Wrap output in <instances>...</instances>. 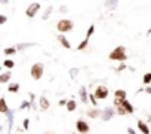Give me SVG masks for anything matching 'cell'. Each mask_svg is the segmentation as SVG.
<instances>
[{
	"mask_svg": "<svg viewBox=\"0 0 151 134\" xmlns=\"http://www.w3.org/2000/svg\"><path fill=\"white\" fill-rule=\"evenodd\" d=\"M11 78H12V72L11 70L2 73V75H0V84H8L11 81Z\"/></svg>",
	"mask_w": 151,
	"mask_h": 134,
	"instance_id": "5bb4252c",
	"label": "cell"
},
{
	"mask_svg": "<svg viewBox=\"0 0 151 134\" xmlns=\"http://www.w3.org/2000/svg\"><path fill=\"white\" fill-rule=\"evenodd\" d=\"M86 115H88L89 118H92V119H95V118H101L102 110H101V109H98V107H92V109L86 110Z\"/></svg>",
	"mask_w": 151,
	"mask_h": 134,
	"instance_id": "8fae6325",
	"label": "cell"
},
{
	"mask_svg": "<svg viewBox=\"0 0 151 134\" xmlns=\"http://www.w3.org/2000/svg\"><path fill=\"white\" fill-rule=\"evenodd\" d=\"M43 72H45V66H43V63H36V64L31 66V69H30V75H31V78H33L34 81L42 79Z\"/></svg>",
	"mask_w": 151,
	"mask_h": 134,
	"instance_id": "3957f363",
	"label": "cell"
},
{
	"mask_svg": "<svg viewBox=\"0 0 151 134\" xmlns=\"http://www.w3.org/2000/svg\"><path fill=\"white\" fill-rule=\"evenodd\" d=\"M93 31H95V24H91L89 28H88V31H86V39H91L92 34H93Z\"/></svg>",
	"mask_w": 151,
	"mask_h": 134,
	"instance_id": "4316f807",
	"label": "cell"
},
{
	"mask_svg": "<svg viewBox=\"0 0 151 134\" xmlns=\"http://www.w3.org/2000/svg\"><path fill=\"white\" fill-rule=\"evenodd\" d=\"M5 116L8 118V133L11 134L12 127H14V122H15V110H9Z\"/></svg>",
	"mask_w": 151,
	"mask_h": 134,
	"instance_id": "9c48e42d",
	"label": "cell"
},
{
	"mask_svg": "<svg viewBox=\"0 0 151 134\" xmlns=\"http://www.w3.org/2000/svg\"><path fill=\"white\" fill-rule=\"evenodd\" d=\"M79 97H80V101H82L83 104H88V103H89V94H88V90H86L85 87H82V88L79 90Z\"/></svg>",
	"mask_w": 151,
	"mask_h": 134,
	"instance_id": "30bf717a",
	"label": "cell"
},
{
	"mask_svg": "<svg viewBox=\"0 0 151 134\" xmlns=\"http://www.w3.org/2000/svg\"><path fill=\"white\" fill-rule=\"evenodd\" d=\"M34 100H36V95H34V92H30V103H31V109H33V110H36V109H37V106H36Z\"/></svg>",
	"mask_w": 151,
	"mask_h": 134,
	"instance_id": "f546056e",
	"label": "cell"
},
{
	"mask_svg": "<svg viewBox=\"0 0 151 134\" xmlns=\"http://www.w3.org/2000/svg\"><path fill=\"white\" fill-rule=\"evenodd\" d=\"M145 92H147V94H151V87H147V88H145Z\"/></svg>",
	"mask_w": 151,
	"mask_h": 134,
	"instance_id": "f35d334b",
	"label": "cell"
},
{
	"mask_svg": "<svg viewBox=\"0 0 151 134\" xmlns=\"http://www.w3.org/2000/svg\"><path fill=\"white\" fill-rule=\"evenodd\" d=\"M136 127H138V130H139L142 134H150V127H148V124H145L142 119H138Z\"/></svg>",
	"mask_w": 151,
	"mask_h": 134,
	"instance_id": "7c38bea8",
	"label": "cell"
},
{
	"mask_svg": "<svg viewBox=\"0 0 151 134\" xmlns=\"http://www.w3.org/2000/svg\"><path fill=\"white\" fill-rule=\"evenodd\" d=\"M116 113H117V115H120V116H124V115H127V113H126V110H124L122 106H116Z\"/></svg>",
	"mask_w": 151,
	"mask_h": 134,
	"instance_id": "4dcf8cb0",
	"label": "cell"
},
{
	"mask_svg": "<svg viewBox=\"0 0 151 134\" xmlns=\"http://www.w3.org/2000/svg\"><path fill=\"white\" fill-rule=\"evenodd\" d=\"M76 128H77V133H80V134H88L89 131H91V127H89V124L85 121V119H77V122H76Z\"/></svg>",
	"mask_w": 151,
	"mask_h": 134,
	"instance_id": "5b68a950",
	"label": "cell"
},
{
	"mask_svg": "<svg viewBox=\"0 0 151 134\" xmlns=\"http://www.w3.org/2000/svg\"><path fill=\"white\" fill-rule=\"evenodd\" d=\"M127 133H129V134H136V131H135L133 128H130V127H127Z\"/></svg>",
	"mask_w": 151,
	"mask_h": 134,
	"instance_id": "74e56055",
	"label": "cell"
},
{
	"mask_svg": "<svg viewBox=\"0 0 151 134\" xmlns=\"http://www.w3.org/2000/svg\"><path fill=\"white\" fill-rule=\"evenodd\" d=\"M108 58H110L111 61H126V60H127L126 48H124V46H116V48L110 52Z\"/></svg>",
	"mask_w": 151,
	"mask_h": 134,
	"instance_id": "6da1fadb",
	"label": "cell"
},
{
	"mask_svg": "<svg viewBox=\"0 0 151 134\" xmlns=\"http://www.w3.org/2000/svg\"><path fill=\"white\" fill-rule=\"evenodd\" d=\"M104 5H105V8H107V9L114 11V9L117 8V5H119V0H105Z\"/></svg>",
	"mask_w": 151,
	"mask_h": 134,
	"instance_id": "2e32d148",
	"label": "cell"
},
{
	"mask_svg": "<svg viewBox=\"0 0 151 134\" xmlns=\"http://www.w3.org/2000/svg\"><path fill=\"white\" fill-rule=\"evenodd\" d=\"M67 11H68V8H67V6H61V8H59V12H62V14H65Z\"/></svg>",
	"mask_w": 151,
	"mask_h": 134,
	"instance_id": "d590c367",
	"label": "cell"
},
{
	"mask_svg": "<svg viewBox=\"0 0 151 134\" xmlns=\"http://www.w3.org/2000/svg\"><path fill=\"white\" fill-rule=\"evenodd\" d=\"M68 100H59V106H67Z\"/></svg>",
	"mask_w": 151,
	"mask_h": 134,
	"instance_id": "8d00e7d4",
	"label": "cell"
},
{
	"mask_svg": "<svg viewBox=\"0 0 151 134\" xmlns=\"http://www.w3.org/2000/svg\"><path fill=\"white\" fill-rule=\"evenodd\" d=\"M36 43H18L17 45V49L18 51H25V49H28V48H31V46H34Z\"/></svg>",
	"mask_w": 151,
	"mask_h": 134,
	"instance_id": "cb8c5ba5",
	"label": "cell"
},
{
	"mask_svg": "<svg viewBox=\"0 0 151 134\" xmlns=\"http://www.w3.org/2000/svg\"><path fill=\"white\" fill-rule=\"evenodd\" d=\"M95 95H96L98 100H104V98H107V97H108V88L104 87V85L96 87V88H95Z\"/></svg>",
	"mask_w": 151,
	"mask_h": 134,
	"instance_id": "52a82bcc",
	"label": "cell"
},
{
	"mask_svg": "<svg viewBox=\"0 0 151 134\" xmlns=\"http://www.w3.org/2000/svg\"><path fill=\"white\" fill-rule=\"evenodd\" d=\"M58 40H59V43H61L65 49H70V48H71V43L68 42V39H67L64 34H59V36H58Z\"/></svg>",
	"mask_w": 151,
	"mask_h": 134,
	"instance_id": "e0dca14e",
	"label": "cell"
},
{
	"mask_svg": "<svg viewBox=\"0 0 151 134\" xmlns=\"http://www.w3.org/2000/svg\"><path fill=\"white\" fill-rule=\"evenodd\" d=\"M147 34H151V27L148 28V31H147Z\"/></svg>",
	"mask_w": 151,
	"mask_h": 134,
	"instance_id": "b9f144b4",
	"label": "cell"
},
{
	"mask_svg": "<svg viewBox=\"0 0 151 134\" xmlns=\"http://www.w3.org/2000/svg\"><path fill=\"white\" fill-rule=\"evenodd\" d=\"M88 45H89V39H85V40H82V42L77 45V51H85V49L88 48Z\"/></svg>",
	"mask_w": 151,
	"mask_h": 134,
	"instance_id": "d4e9b609",
	"label": "cell"
},
{
	"mask_svg": "<svg viewBox=\"0 0 151 134\" xmlns=\"http://www.w3.org/2000/svg\"><path fill=\"white\" fill-rule=\"evenodd\" d=\"M124 69H126V66H124V64H122V66H119L117 69H116V72H122V70H124Z\"/></svg>",
	"mask_w": 151,
	"mask_h": 134,
	"instance_id": "e575fe53",
	"label": "cell"
},
{
	"mask_svg": "<svg viewBox=\"0 0 151 134\" xmlns=\"http://www.w3.org/2000/svg\"><path fill=\"white\" fill-rule=\"evenodd\" d=\"M56 28L61 34H64V33H68V31H71L74 28V23L71 20H68V18H64V20H59L56 23Z\"/></svg>",
	"mask_w": 151,
	"mask_h": 134,
	"instance_id": "7a4b0ae2",
	"label": "cell"
},
{
	"mask_svg": "<svg viewBox=\"0 0 151 134\" xmlns=\"http://www.w3.org/2000/svg\"><path fill=\"white\" fill-rule=\"evenodd\" d=\"M126 91L124 90H116L114 91V98H119V100H126Z\"/></svg>",
	"mask_w": 151,
	"mask_h": 134,
	"instance_id": "d6986e66",
	"label": "cell"
},
{
	"mask_svg": "<svg viewBox=\"0 0 151 134\" xmlns=\"http://www.w3.org/2000/svg\"><path fill=\"white\" fill-rule=\"evenodd\" d=\"M8 21V17L6 15H0V24H5Z\"/></svg>",
	"mask_w": 151,
	"mask_h": 134,
	"instance_id": "836d02e7",
	"label": "cell"
},
{
	"mask_svg": "<svg viewBox=\"0 0 151 134\" xmlns=\"http://www.w3.org/2000/svg\"><path fill=\"white\" fill-rule=\"evenodd\" d=\"M3 66L6 67L8 70H12L14 67H15V61H14V60H9V58H6V60L3 61Z\"/></svg>",
	"mask_w": 151,
	"mask_h": 134,
	"instance_id": "7402d4cb",
	"label": "cell"
},
{
	"mask_svg": "<svg viewBox=\"0 0 151 134\" xmlns=\"http://www.w3.org/2000/svg\"><path fill=\"white\" fill-rule=\"evenodd\" d=\"M65 107H67V110H68V112H74L76 109H77V103H76L74 100H68V103H67V106H65Z\"/></svg>",
	"mask_w": 151,
	"mask_h": 134,
	"instance_id": "44dd1931",
	"label": "cell"
},
{
	"mask_svg": "<svg viewBox=\"0 0 151 134\" xmlns=\"http://www.w3.org/2000/svg\"><path fill=\"white\" fill-rule=\"evenodd\" d=\"M74 134H80V133H74Z\"/></svg>",
	"mask_w": 151,
	"mask_h": 134,
	"instance_id": "7bdbcfd3",
	"label": "cell"
},
{
	"mask_svg": "<svg viewBox=\"0 0 151 134\" xmlns=\"http://www.w3.org/2000/svg\"><path fill=\"white\" fill-rule=\"evenodd\" d=\"M22 127H24L25 131H28V128H30V119H28V118H25V119L22 121Z\"/></svg>",
	"mask_w": 151,
	"mask_h": 134,
	"instance_id": "1f68e13d",
	"label": "cell"
},
{
	"mask_svg": "<svg viewBox=\"0 0 151 134\" xmlns=\"http://www.w3.org/2000/svg\"><path fill=\"white\" fill-rule=\"evenodd\" d=\"M114 115H117V113H116V109H113V107H105V109H102L101 119L107 122V121L113 119V116H114Z\"/></svg>",
	"mask_w": 151,
	"mask_h": 134,
	"instance_id": "ba28073f",
	"label": "cell"
},
{
	"mask_svg": "<svg viewBox=\"0 0 151 134\" xmlns=\"http://www.w3.org/2000/svg\"><path fill=\"white\" fill-rule=\"evenodd\" d=\"M40 11V3H31L28 8H27V11H25V15L28 17V18H34L36 17V14Z\"/></svg>",
	"mask_w": 151,
	"mask_h": 134,
	"instance_id": "8992f818",
	"label": "cell"
},
{
	"mask_svg": "<svg viewBox=\"0 0 151 134\" xmlns=\"http://www.w3.org/2000/svg\"><path fill=\"white\" fill-rule=\"evenodd\" d=\"M89 101L92 103L93 107H98V98H96L95 94H89Z\"/></svg>",
	"mask_w": 151,
	"mask_h": 134,
	"instance_id": "83f0119b",
	"label": "cell"
},
{
	"mask_svg": "<svg viewBox=\"0 0 151 134\" xmlns=\"http://www.w3.org/2000/svg\"><path fill=\"white\" fill-rule=\"evenodd\" d=\"M142 84L144 85H150L151 84V72H148V73H145L142 76Z\"/></svg>",
	"mask_w": 151,
	"mask_h": 134,
	"instance_id": "484cf974",
	"label": "cell"
},
{
	"mask_svg": "<svg viewBox=\"0 0 151 134\" xmlns=\"http://www.w3.org/2000/svg\"><path fill=\"white\" fill-rule=\"evenodd\" d=\"M70 75H71V78H76L79 75V69H71L70 70Z\"/></svg>",
	"mask_w": 151,
	"mask_h": 134,
	"instance_id": "d6a6232c",
	"label": "cell"
},
{
	"mask_svg": "<svg viewBox=\"0 0 151 134\" xmlns=\"http://www.w3.org/2000/svg\"><path fill=\"white\" fill-rule=\"evenodd\" d=\"M52 11H53V6H50V5H49V6L45 9V12H43V15H42V20H47V18L50 17Z\"/></svg>",
	"mask_w": 151,
	"mask_h": 134,
	"instance_id": "603a6c76",
	"label": "cell"
},
{
	"mask_svg": "<svg viewBox=\"0 0 151 134\" xmlns=\"http://www.w3.org/2000/svg\"><path fill=\"white\" fill-rule=\"evenodd\" d=\"M113 104H114V107H116V106H122V107L126 110L127 115H132V113L135 112V107H133V104H132L129 100H119V98H114Z\"/></svg>",
	"mask_w": 151,
	"mask_h": 134,
	"instance_id": "277c9868",
	"label": "cell"
},
{
	"mask_svg": "<svg viewBox=\"0 0 151 134\" xmlns=\"http://www.w3.org/2000/svg\"><path fill=\"white\" fill-rule=\"evenodd\" d=\"M45 134H49V133H45Z\"/></svg>",
	"mask_w": 151,
	"mask_h": 134,
	"instance_id": "ee69618b",
	"label": "cell"
},
{
	"mask_svg": "<svg viewBox=\"0 0 151 134\" xmlns=\"http://www.w3.org/2000/svg\"><path fill=\"white\" fill-rule=\"evenodd\" d=\"M147 121H148V124H151V115H148V118H147Z\"/></svg>",
	"mask_w": 151,
	"mask_h": 134,
	"instance_id": "60d3db41",
	"label": "cell"
},
{
	"mask_svg": "<svg viewBox=\"0 0 151 134\" xmlns=\"http://www.w3.org/2000/svg\"><path fill=\"white\" fill-rule=\"evenodd\" d=\"M17 46H8V48H5L3 49V54L6 55V57H9V55H14V54H17Z\"/></svg>",
	"mask_w": 151,
	"mask_h": 134,
	"instance_id": "ffe728a7",
	"label": "cell"
},
{
	"mask_svg": "<svg viewBox=\"0 0 151 134\" xmlns=\"http://www.w3.org/2000/svg\"><path fill=\"white\" fill-rule=\"evenodd\" d=\"M9 110H11V109H9L8 104H6V98L2 97V98H0V113H2V115H6Z\"/></svg>",
	"mask_w": 151,
	"mask_h": 134,
	"instance_id": "4fadbf2b",
	"label": "cell"
},
{
	"mask_svg": "<svg viewBox=\"0 0 151 134\" xmlns=\"http://www.w3.org/2000/svg\"><path fill=\"white\" fill-rule=\"evenodd\" d=\"M46 2H49V0H46Z\"/></svg>",
	"mask_w": 151,
	"mask_h": 134,
	"instance_id": "f6af8a7d",
	"label": "cell"
},
{
	"mask_svg": "<svg viewBox=\"0 0 151 134\" xmlns=\"http://www.w3.org/2000/svg\"><path fill=\"white\" fill-rule=\"evenodd\" d=\"M39 103H40V107H42L43 110H47V109L50 107V101H49L45 95H42V97L39 98Z\"/></svg>",
	"mask_w": 151,
	"mask_h": 134,
	"instance_id": "9a60e30c",
	"label": "cell"
},
{
	"mask_svg": "<svg viewBox=\"0 0 151 134\" xmlns=\"http://www.w3.org/2000/svg\"><path fill=\"white\" fill-rule=\"evenodd\" d=\"M0 3H2V5H8L9 0H0Z\"/></svg>",
	"mask_w": 151,
	"mask_h": 134,
	"instance_id": "ab89813d",
	"label": "cell"
},
{
	"mask_svg": "<svg viewBox=\"0 0 151 134\" xmlns=\"http://www.w3.org/2000/svg\"><path fill=\"white\" fill-rule=\"evenodd\" d=\"M19 84L18 82H12V84H9L8 85V92H12V94H17L18 91H19Z\"/></svg>",
	"mask_w": 151,
	"mask_h": 134,
	"instance_id": "ac0fdd59",
	"label": "cell"
},
{
	"mask_svg": "<svg viewBox=\"0 0 151 134\" xmlns=\"http://www.w3.org/2000/svg\"><path fill=\"white\" fill-rule=\"evenodd\" d=\"M24 109H31V103H30V100H25V101L21 103L19 110H24Z\"/></svg>",
	"mask_w": 151,
	"mask_h": 134,
	"instance_id": "f1b7e54d",
	"label": "cell"
}]
</instances>
